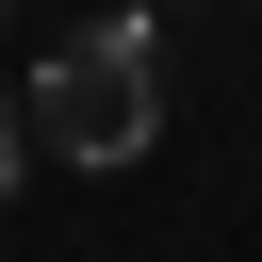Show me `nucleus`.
I'll return each mask as SVG.
<instances>
[{
    "instance_id": "obj_1",
    "label": "nucleus",
    "mask_w": 262,
    "mask_h": 262,
    "mask_svg": "<svg viewBox=\"0 0 262 262\" xmlns=\"http://www.w3.org/2000/svg\"><path fill=\"white\" fill-rule=\"evenodd\" d=\"M147 131H164V33H147V16H98V33H66V49L33 66V147L131 164Z\"/></svg>"
},
{
    "instance_id": "obj_2",
    "label": "nucleus",
    "mask_w": 262,
    "mask_h": 262,
    "mask_svg": "<svg viewBox=\"0 0 262 262\" xmlns=\"http://www.w3.org/2000/svg\"><path fill=\"white\" fill-rule=\"evenodd\" d=\"M0 196H16V115H0Z\"/></svg>"
},
{
    "instance_id": "obj_3",
    "label": "nucleus",
    "mask_w": 262,
    "mask_h": 262,
    "mask_svg": "<svg viewBox=\"0 0 262 262\" xmlns=\"http://www.w3.org/2000/svg\"><path fill=\"white\" fill-rule=\"evenodd\" d=\"M0 16H16V0H0Z\"/></svg>"
}]
</instances>
